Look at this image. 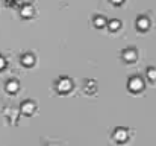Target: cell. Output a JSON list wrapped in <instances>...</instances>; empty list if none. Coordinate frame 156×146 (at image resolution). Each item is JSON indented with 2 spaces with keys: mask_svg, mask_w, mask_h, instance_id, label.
<instances>
[{
  "mask_svg": "<svg viewBox=\"0 0 156 146\" xmlns=\"http://www.w3.org/2000/svg\"><path fill=\"white\" fill-rule=\"evenodd\" d=\"M149 28H150V20L147 17H143V15L138 17V20H136V29L141 31V32H146Z\"/></svg>",
  "mask_w": 156,
  "mask_h": 146,
  "instance_id": "5",
  "label": "cell"
},
{
  "mask_svg": "<svg viewBox=\"0 0 156 146\" xmlns=\"http://www.w3.org/2000/svg\"><path fill=\"white\" fill-rule=\"evenodd\" d=\"M124 0H111V3H114V5H121Z\"/></svg>",
  "mask_w": 156,
  "mask_h": 146,
  "instance_id": "13",
  "label": "cell"
},
{
  "mask_svg": "<svg viewBox=\"0 0 156 146\" xmlns=\"http://www.w3.org/2000/svg\"><path fill=\"white\" fill-rule=\"evenodd\" d=\"M6 92L8 93H17L18 92V82L17 81H8L6 82Z\"/></svg>",
  "mask_w": 156,
  "mask_h": 146,
  "instance_id": "9",
  "label": "cell"
},
{
  "mask_svg": "<svg viewBox=\"0 0 156 146\" xmlns=\"http://www.w3.org/2000/svg\"><path fill=\"white\" fill-rule=\"evenodd\" d=\"M3 67H5V59H3V58L0 56V70H2Z\"/></svg>",
  "mask_w": 156,
  "mask_h": 146,
  "instance_id": "14",
  "label": "cell"
},
{
  "mask_svg": "<svg viewBox=\"0 0 156 146\" xmlns=\"http://www.w3.org/2000/svg\"><path fill=\"white\" fill-rule=\"evenodd\" d=\"M94 24H96V28H103V26H106V20H105L103 17H94Z\"/></svg>",
  "mask_w": 156,
  "mask_h": 146,
  "instance_id": "11",
  "label": "cell"
},
{
  "mask_svg": "<svg viewBox=\"0 0 156 146\" xmlns=\"http://www.w3.org/2000/svg\"><path fill=\"white\" fill-rule=\"evenodd\" d=\"M127 88L132 92V93H140L143 88H144V82L141 78L135 76V78H130L129 82H127Z\"/></svg>",
  "mask_w": 156,
  "mask_h": 146,
  "instance_id": "1",
  "label": "cell"
},
{
  "mask_svg": "<svg viewBox=\"0 0 156 146\" xmlns=\"http://www.w3.org/2000/svg\"><path fill=\"white\" fill-rule=\"evenodd\" d=\"M147 78L150 81H156V69H153V67H149L147 69Z\"/></svg>",
  "mask_w": 156,
  "mask_h": 146,
  "instance_id": "12",
  "label": "cell"
},
{
  "mask_svg": "<svg viewBox=\"0 0 156 146\" xmlns=\"http://www.w3.org/2000/svg\"><path fill=\"white\" fill-rule=\"evenodd\" d=\"M71 87H73V82H71L68 78H61V79L56 82V90H58L59 93H62V95L68 93V92L71 90Z\"/></svg>",
  "mask_w": 156,
  "mask_h": 146,
  "instance_id": "2",
  "label": "cell"
},
{
  "mask_svg": "<svg viewBox=\"0 0 156 146\" xmlns=\"http://www.w3.org/2000/svg\"><path fill=\"white\" fill-rule=\"evenodd\" d=\"M127 139H129L127 129H124V128H118V129H115V133H114V140H115V142H118V143H124Z\"/></svg>",
  "mask_w": 156,
  "mask_h": 146,
  "instance_id": "4",
  "label": "cell"
},
{
  "mask_svg": "<svg viewBox=\"0 0 156 146\" xmlns=\"http://www.w3.org/2000/svg\"><path fill=\"white\" fill-rule=\"evenodd\" d=\"M34 14H35V9H34L30 5H24V6L21 8V17H23V18H32Z\"/></svg>",
  "mask_w": 156,
  "mask_h": 146,
  "instance_id": "7",
  "label": "cell"
},
{
  "mask_svg": "<svg viewBox=\"0 0 156 146\" xmlns=\"http://www.w3.org/2000/svg\"><path fill=\"white\" fill-rule=\"evenodd\" d=\"M121 58H123L124 62H135L136 58H138V53H136V50H135L133 47H129V49H126V50L123 52Z\"/></svg>",
  "mask_w": 156,
  "mask_h": 146,
  "instance_id": "3",
  "label": "cell"
},
{
  "mask_svg": "<svg viewBox=\"0 0 156 146\" xmlns=\"http://www.w3.org/2000/svg\"><path fill=\"white\" fill-rule=\"evenodd\" d=\"M21 64H23V66H26V67H32V66L35 64V56H34V55H30V53L23 55V56H21Z\"/></svg>",
  "mask_w": 156,
  "mask_h": 146,
  "instance_id": "8",
  "label": "cell"
},
{
  "mask_svg": "<svg viewBox=\"0 0 156 146\" xmlns=\"http://www.w3.org/2000/svg\"><path fill=\"white\" fill-rule=\"evenodd\" d=\"M34 111H35V103H34L32 100L23 102V105H21V113H23V114L30 116V114H34Z\"/></svg>",
  "mask_w": 156,
  "mask_h": 146,
  "instance_id": "6",
  "label": "cell"
},
{
  "mask_svg": "<svg viewBox=\"0 0 156 146\" xmlns=\"http://www.w3.org/2000/svg\"><path fill=\"white\" fill-rule=\"evenodd\" d=\"M108 28H109V31H112V32H115V31H118L120 28H121V21L120 20H109V23L106 24Z\"/></svg>",
  "mask_w": 156,
  "mask_h": 146,
  "instance_id": "10",
  "label": "cell"
}]
</instances>
